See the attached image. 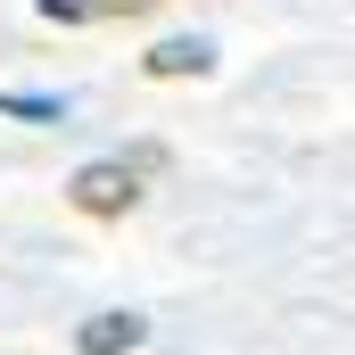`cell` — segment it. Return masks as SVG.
<instances>
[{
  "label": "cell",
  "instance_id": "1",
  "mask_svg": "<svg viewBox=\"0 0 355 355\" xmlns=\"http://www.w3.org/2000/svg\"><path fill=\"white\" fill-rule=\"evenodd\" d=\"M67 207H75L83 223H124V215L141 207V166H124V157H91V166H75Z\"/></svg>",
  "mask_w": 355,
  "mask_h": 355
},
{
  "label": "cell",
  "instance_id": "2",
  "mask_svg": "<svg viewBox=\"0 0 355 355\" xmlns=\"http://www.w3.org/2000/svg\"><path fill=\"white\" fill-rule=\"evenodd\" d=\"M149 347V322L141 314H91L75 331V355H141Z\"/></svg>",
  "mask_w": 355,
  "mask_h": 355
},
{
  "label": "cell",
  "instance_id": "3",
  "mask_svg": "<svg viewBox=\"0 0 355 355\" xmlns=\"http://www.w3.org/2000/svg\"><path fill=\"white\" fill-rule=\"evenodd\" d=\"M141 75H149V83H182V75H215V42H198V33H182V42H157V50L141 58Z\"/></svg>",
  "mask_w": 355,
  "mask_h": 355
},
{
  "label": "cell",
  "instance_id": "4",
  "mask_svg": "<svg viewBox=\"0 0 355 355\" xmlns=\"http://www.w3.org/2000/svg\"><path fill=\"white\" fill-rule=\"evenodd\" d=\"M0 116H17V124H67V99H42V91H0Z\"/></svg>",
  "mask_w": 355,
  "mask_h": 355
},
{
  "label": "cell",
  "instance_id": "5",
  "mask_svg": "<svg viewBox=\"0 0 355 355\" xmlns=\"http://www.w3.org/2000/svg\"><path fill=\"white\" fill-rule=\"evenodd\" d=\"M75 8H83V25H99V17H149L166 0H75Z\"/></svg>",
  "mask_w": 355,
  "mask_h": 355
},
{
  "label": "cell",
  "instance_id": "6",
  "mask_svg": "<svg viewBox=\"0 0 355 355\" xmlns=\"http://www.w3.org/2000/svg\"><path fill=\"white\" fill-rule=\"evenodd\" d=\"M33 8H42L50 25H83V8H75V0H33Z\"/></svg>",
  "mask_w": 355,
  "mask_h": 355
}]
</instances>
